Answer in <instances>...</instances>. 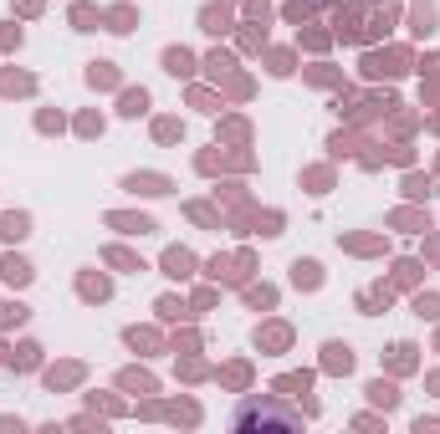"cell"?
<instances>
[{"mask_svg": "<svg viewBox=\"0 0 440 434\" xmlns=\"http://www.w3.org/2000/svg\"><path fill=\"white\" fill-rule=\"evenodd\" d=\"M200 21H205V31H226V16H220V10H205Z\"/></svg>", "mask_w": 440, "mask_h": 434, "instance_id": "30bf717a", "label": "cell"}, {"mask_svg": "<svg viewBox=\"0 0 440 434\" xmlns=\"http://www.w3.org/2000/svg\"><path fill=\"white\" fill-rule=\"evenodd\" d=\"M0 46H6V51H10V46H21V31H10V26H0Z\"/></svg>", "mask_w": 440, "mask_h": 434, "instance_id": "5bb4252c", "label": "cell"}, {"mask_svg": "<svg viewBox=\"0 0 440 434\" xmlns=\"http://www.w3.org/2000/svg\"><path fill=\"white\" fill-rule=\"evenodd\" d=\"M87 82H93V87H113V82H118V72H113V62H93V72H87Z\"/></svg>", "mask_w": 440, "mask_h": 434, "instance_id": "277c9868", "label": "cell"}, {"mask_svg": "<svg viewBox=\"0 0 440 434\" xmlns=\"http://www.w3.org/2000/svg\"><path fill=\"white\" fill-rule=\"evenodd\" d=\"M26 307H10V301H0V322H21Z\"/></svg>", "mask_w": 440, "mask_h": 434, "instance_id": "8fae6325", "label": "cell"}, {"mask_svg": "<svg viewBox=\"0 0 440 434\" xmlns=\"http://www.w3.org/2000/svg\"><path fill=\"white\" fill-rule=\"evenodd\" d=\"M348 363H354V358H348V348L333 343V348H328V368H348Z\"/></svg>", "mask_w": 440, "mask_h": 434, "instance_id": "9c48e42d", "label": "cell"}, {"mask_svg": "<svg viewBox=\"0 0 440 434\" xmlns=\"http://www.w3.org/2000/svg\"><path fill=\"white\" fill-rule=\"evenodd\" d=\"M123 189H134V194L138 189H144V194H169V179H159V174H144V179H138L134 174V179H123Z\"/></svg>", "mask_w": 440, "mask_h": 434, "instance_id": "3957f363", "label": "cell"}, {"mask_svg": "<svg viewBox=\"0 0 440 434\" xmlns=\"http://www.w3.org/2000/svg\"><path fill=\"white\" fill-rule=\"evenodd\" d=\"M0 276H6L10 286H26V281H31V266H26L21 256H6V261H0Z\"/></svg>", "mask_w": 440, "mask_h": 434, "instance_id": "7a4b0ae2", "label": "cell"}, {"mask_svg": "<svg viewBox=\"0 0 440 434\" xmlns=\"http://www.w3.org/2000/svg\"><path fill=\"white\" fill-rule=\"evenodd\" d=\"M369 393H374V399H379V404H394V388H389V384H374Z\"/></svg>", "mask_w": 440, "mask_h": 434, "instance_id": "9a60e30c", "label": "cell"}, {"mask_svg": "<svg viewBox=\"0 0 440 434\" xmlns=\"http://www.w3.org/2000/svg\"><path fill=\"white\" fill-rule=\"evenodd\" d=\"M297 281H307V286H318V266H313V261H297Z\"/></svg>", "mask_w": 440, "mask_h": 434, "instance_id": "ba28073f", "label": "cell"}, {"mask_svg": "<svg viewBox=\"0 0 440 434\" xmlns=\"http://www.w3.org/2000/svg\"><path fill=\"white\" fill-rule=\"evenodd\" d=\"M144 108H149V92H144V87H138V92H123V113H128V117H138Z\"/></svg>", "mask_w": 440, "mask_h": 434, "instance_id": "8992f818", "label": "cell"}, {"mask_svg": "<svg viewBox=\"0 0 440 434\" xmlns=\"http://www.w3.org/2000/svg\"><path fill=\"white\" fill-rule=\"evenodd\" d=\"M271 72H277V77L292 72V57H287V51H277V57H271Z\"/></svg>", "mask_w": 440, "mask_h": 434, "instance_id": "4fadbf2b", "label": "cell"}, {"mask_svg": "<svg viewBox=\"0 0 440 434\" xmlns=\"http://www.w3.org/2000/svg\"><path fill=\"white\" fill-rule=\"evenodd\" d=\"M164 266H169V276H190L195 261H190V251H169V256H164Z\"/></svg>", "mask_w": 440, "mask_h": 434, "instance_id": "5b68a950", "label": "cell"}, {"mask_svg": "<svg viewBox=\"0 0 440 434\" xmlns=\"http://www.w3.org/2000/svg\"><path fill=\"white\" fill-rule=\"evenodd\" d=\"M0 235H6V240H21L26 235V215H6L0 220Z\"/></svg>", "mask_w": 440, "mask_h": 434, "instance_id": "52a82bcc", "label": "cell"}, {"mask_svg": "<svg viewBox=\"0 0 440 434\" xmlns=\"http://www.w3.org/2000/svg\"><path fill=\"white\" fill-rule=\"evenodd\" d=\"M154 133H159L164 143H169V138H179V123H174V117H164V123H159V128H154Z\"/></svg>", "mask_w": 440, "mask_h": 434, "instance_id": "7c38bea8", "label": "cell"}, {"mask_svg": "<svg viewBox=\"0 0 440 434\" xmlns=\"http://www.w3.org/2000/svg\"><path fill=\"white\" fill-rule=\"evenodd\" d=\"M164 72H174V77H190V72H195V57H190L185 46H169V51H164Z\"/></svg>", "mask_w": 440, "mask_h": 434, "instance_id": "6da1fadb", "label": "cell"}]
</instances>
